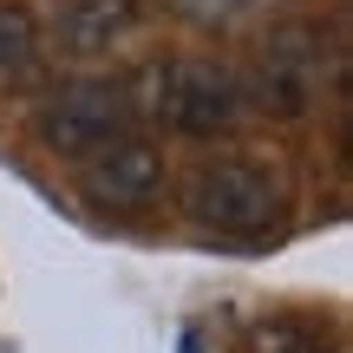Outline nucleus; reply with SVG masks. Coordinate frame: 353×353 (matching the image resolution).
<instances>
[{
	"instance_id": "f257e3e1",
	"label": "nucleus",
	"mask_w": 353,
	"mask_h": 353,
	"mask_svg": "<svg viewBox=\"0 0 353 353\" xmlns=\"http://www.w3.org/2000/svg\"><path fill=\"white\" fill-rule=\"evenodd\" d=\"M125 125H131V92L118 79H99V72L59 79L33 105V138L52 157H99L105 144L125 138Z\"/></svg>"
},
{
	"instance_id": "f03ea898",
	"label": "nucleus",
	"mask_w": 353,
	"mask_h": 353,
	"mask_svg": "<svg viewBox=\"0 0 353 353\" xmlns=\"http://www.w3.org/2000/svg\"><path fill=\"white\" fill-rule=\"evenodd\" d=\"M281 216V190L275 176L249 157H229V164H210L190 183V223L210 229V236H255Z\"/></svg>"
},
{
	"instance_id": "7ed1b4c3",
	"label": "nucleus",
	"mask_w": 353,
	"mask_h": 353,
	"mask_svg": "<svg viewBox=\"0 0 353 353\" xmlns=\"http://www.w3.org/2000/svg\"><path fill=\"white\" fill-rule=\"evenodd\" d=\"M157 118L176 138H223L242 118L236 72L216 59H176L170 72H157Z\"/></svg>"
},
{
	"instance_id": "20e7f679",
	"label": "nucleus",
	"mask_w": 353,
	"mask_h": 353,
	"mask_svg": "<svg viewBox=\"0 0 353 353\" xmlns=\"http://www.w3.org/2000/svg\"><path fill=\"white\" fill-rule=\"evenodd\" d=\"M321 92V39L307 26H275L255 59V99L275 118H307Z\"/></svg>"
},
{
	"instance_id": "39448f33",
	"label": "nucleus",
	"mask_w": 353,
	"mask_h": 353,
	"mask_svg": "<svg viewBox=\"0 0 353 353\" xmlns=\"http://www.w3.org/2000/svg\"><path fill=\"white\" fill-rule=\"evenodd\" d=\"M164 190V151L151 138H118L85 157V203L92 210H144Z\"/></svg>"
},
{
	"instance_id": "423d86ee",
	"label": "nucleus",
	"mask_w": 353,
	"mask_h": 353,
	"mask_svg": "<svg viewBox=\"0 0 353 353\" xmlns=\"http://www.w3.org/2000/svg\"><path fill=\"white\" fill-rule=\"evenodd\" d=\"M131 26H138V0H72L59 13V46L79 59H99L118 39H131Z\"/></svg>"
},
{
	"instance_id": "0eeeda50",
	"label": "nucleus",
	"mask_w": 353,
	"mask_h": 353,
	"mask_svg": "<svg viewBox=\"0 0 353 353\" xmlns=\"http://www.w3.org/2000/svg\"><path fill=\"white\" fill-rule=\"evenodd\" d=\"M33 52H39V20H33V7H20V0H0V72L26 65Z\"/></svg>"
},
{
	"instance_id": "6e6552de",
	"label": "nucleus",
	"mask_w": 353,
	"mask_h": 353,
	"mask_svg": "<svg viewBox=\"0 0 353 353\" xmlns=\"http://www.w3.org/2000/svg\"><path fill=\"white\" fill-rule=\"evenodd\" d=\"M176 7H183L190 20H229V13H236L242 0H176Z\"/></svg>"
}]
</instances>
